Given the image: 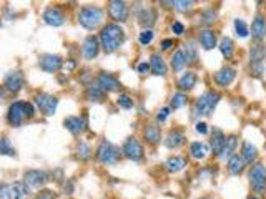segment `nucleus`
I'll list each match as a JSON object with an SVG mask.
<instances>
[{
    "instance_id": "6",
    "label": "nucleus",
    "mask_w": 266,
    "mask_h": 199,
    "mask_svg": "<svg viewBox=\"0 0 266 199\" xmlns=\"http://www.w3.org/2000/svg\"><path fill=\"white\" fill-rule=\"evenodd\" d=\"M97 158L98 161L105 164H115L120 159V150L115 145H112L110 141H101L97 150Z\"/></svg>"
},
{
    "instance_id": "30",
    "label": "nucleus",
    "mask_w": 266,
    "mask_h": 199,
    "mask_svg": "<svg viewBox=\"0 0 266 199\" xmlns=\"http://www.w3.org/2000/svg\"><path fill=\"white\" fill-rule=\"evenodd\" d=\"M258 156V150L254 148L251 143H243V150H241V158H243V161L245 163H253L254 159H256Z\"/></svg>"
},
{
    "instance_id": "14",
    "label": "nucleus",
    "mask_w": 266,
    "mask_h": 199,
    "mask_svg": "<svg viewBox=\"0 0 266 199\" xmlns=\"http://www.w3.org/2000/svg\"><path fill=\"white\" fill-rule=\"evenodd\" d=\"M24 83H25V80L20 72H10L9 75L5 77L4 87L7 88L10 93H19L22 87H24Z\"/></svg>"
},
{
    "instance_id": "13",
    "label": "nucleus",
    "mask_w": 266,
    "mask_h": 199,
    "mask_svg": "<svg viewBox=\"0 0 266 199\" xmlns=\"http://www.w3.org/2000/svg\"><path fill=\"white\" fill-rule=\"evenodd\" d=\"M38 65L43 72L47 73H55L59 72L62 68V58L59 55H52V53H47V55H42L40 56V61H38Z\"/></svg>"
},
{
    "instance_id": "38",
    "label": "nucleus",
    "mask_w": 266,
    "mask_h": 199,
    "mask_svg": "<svg viewBox=\"0 0 266 199\" xmlns=\"http://www.w3.org/2000/svg\"><path fill=\"white\" fill-rule=\"evenodd\" d=\"M235 30H236V35L241 37V38L248 37V33H250V32H248V27L245 24V20H241V19L235 20Z\"/></svg>"
},
{
    "instance_id": "39",
    "label": "nucleus",
    "mask_w": 266,
    "mask_h": 199,
    "mask_svg": "<svg viewBox=\"0 0 266 199\" xmlns=\"http://www.w3.org/2000/svg\"><path fill=\"white\" fill-rule=\"evenodd\" d=\"M186 101H188V98H186L185 93H177V95H173V98H172V108H173V110H177V108H182V106L186 105Z\"/></svg>"
},
{
    "instance_id": "48",
    "label": "nucleus",
    "mask_w": 266,
    "mask_h": 199,
    "mask_svg": "<svg viewBox=\"0 0 266 199\" xmlns=\"http://www.w3.org/2000/svg\"><path fill=\"white\" fill-rule=\"evenodd\" d=\"M148 70H150V65L146 63V61H143V63L138 65V72H140V73H146Z\"/></svg>"
},
{
    "instance_id": "12",
    "label": "nucleus",
    "mask_w": 266,
    "mask_h": 199,
    "mask_svg": "<svg viewBox=\"0 0 266 199\" xmlns=\"http://www.w3.org/2000/svg\"><path fill=\"white\" fill-rule=\"evenodd\" d=\"M109 14L115 22H127L128 19V7L122 0H112L109 4Z\"/></svg>"
},
{
    "instance_id": "20",
    "label": "nucleus",
    "mask_w": 266,
    "mask_h": 199,
    "mask_svg": "<svg viewBox=\"0 0 266 199\" xmlns=\"http://www.w3.org/2000/svg\"><path fill=\"white\" fill-rule=\"evenodd\" d=\"M251 35L254 40H258V42H261V40L266 37V20L264 17L261 15H256L251 24Z\"/></svg>"
},
{
    "instance_id": "8",
    "label": "nucleus",
    "mask_w": 266,
    "mask_h": 199,
    "mask_svg": "<svg viewBox=\"0 0 266 199\" xmlns=\"http://www.w3.org/2000/svg\"><path fill=\"white\" fill-rule=\"evenodd\" d=\"M266 56V48L263 45H256L251 48L250 60H251V75L259 77L263 73V60Z\"/></svg>"
},
{
    "instance_id": "49",
    "label": "nucleus",
    "mask_w": 266,
    "mask_h": 199,
    "mask_svg": "<svg viewBox=\"0 0 266 199\" xmlns=\"http://www.w3.org/2000/svg\"><path fill=\"white\" fill-rule=\"evenodd\" d=\"M2 93H4V88H2V87H0V96H2Z\"/></svg>"
},
{
    "instance_id": "15",
    "label": "nucleus",
    "mask_w": 266,
    "mask_h": 199,
    "mask_svg": "<svg viewBox=\"0 0 266 199\" xmlns=\"http://www.w3.org/2000/svg\"><path fill=\"white\" fill-rule=\"evenodd\" d=\"M42 19H43L45 24L50 25V27H60V25H64L65 15H64V12H62L60 9L50 7V9H47V10L43 12Z\"/></svg>"
},
{
    "instance_id": "51",
    "label": "nucleus",
    "mask_w": 266,
    "mask_h": 199,
    "mask_svg": "<svg viewBox=\"0 0 266 199\" xmlns=\"http://www.w3.org/2000/svg\"><path fill=\"white\" fill-rule=\"evenodd\" d=\"M248 199H258V197H253V196H251V197H248Z\"/></svg>"
},
{
    "instance_id": "31",
    "label": "nucleus",
    "mask_w": 266,
    "mask_h": 199,
    "mask_svg": "<svg viewBox=\"0 0 266 199\" xmlns=\"http://www.w3.org/2000/svg\"><path fill=\"white\" fill-rule=\"evenodd\" d=\"M208 151H210L208 150V146L205 143H201V141H196V143L190 146V153L195 159H203L208 155Z\"/></svg>"
},
{
    "instance_id": "32",
    "label": "nucleus",
    "mask_w": 266,
    "mask_h": 199,
    "mask_svg": "<svg viewBox=\"0 0 266 199\" xmlns=\"http://www.w3.org/2000/svg\"><path fill=\"white\" fill-rule=\"evenodd\" d=\"M186 56H185V52L183 50H178L177 53L173 55V58H172V67H173V70L175 72H182L183 68L186 67Z\"/></svg>"
},
{
    "instance_id": "10",
    "label": "nucleus",
    "mask_w": 266,
    "mask_h": 199,
    "mask_svg": "<svg viewBox=\"0 0 266 199\" xmlns=\"http://www.w3.org/2000/svg\"><path fill=\"white\" fill-rule=\"evenodd\" d=\"M123 155L132 161H140L143 158V146L140 145L138 140L135 138H128L123 145Z\"/></svg>"
},
{
    "instance_id": "4",
    "label": "nucleus",
    "mask_w": 266,
    "mask_h": 199,
    "mask_svg": "<svg viewBox=\"0 0 266 199\" xmlns=\"http://www.w3.org/2000/svg\"><path fill=\"white\" fill-rule=\"evenodd\" d=\"M220 101V95L217 92H206L203 93L200 98L196 100V105H195V113L198 116H208L211 115L213 110L217 108Z\"/></svg>"
},
{
    "instance_id": "35",
    "label": "nucleus",
    "mask_w": 266,
    "mask_h": 199,
    "mask_svg": "<svg viewBox=\"0 0 266 199\" xmlns=\"http://www.w3.org/2000/svg\"><path fill=\"white\" fill-rule=\"evenodd\" d=\"M87 96L90 101H100V100H103L105 92L98 87V85H95V87L92 85V87H88V90H87Z\"/></svg>"
},
{
    "instance_id": "17",
    "label": "nucleus",
    "mask_w": 266,
    "mask_h": 199,
    "mask_svg": "<svg viewBox=\"0 0 266 199\" xmlns=\"http://www.w3.org/2000/svg\"><path fill=\"white\" fill-rule=\"evenodd\" d=\"M98 50H100V43H98V38L90 35L85 38L83 42V47H82V53L87 60H93L95 56L98 55Z\"/></svg>"
},
{
    "instance_id": "28",
    "label": "nucleus",
    "mask_w": 266,
    "mask_h": 199,
    "mask_svg": "<svg viewBox=\"0 0 266 199\" xmlns=\"http://www.w3.org/2000/svg\"><path fill=\"white\" fill-rule=\"evenodd\" d=\"M236 145H238V140H236V136H228V138L225 140L223 150H222V153H220V156H222L223 159L231 158V156H233V153H235Z\"/></svg>"
},
{
    "instance_id": "22",
    "label": "nucleus",
    "mask_w": 266,
    "mask_h": 199,
    "mask_svg": "<svg viewBox=\"0 0 266 199\" xmlns=\"http://www.w3.org/2000/svg\"><path fill=\"white\" fill-rule=\"evenodd\" d=\"M225 140H226V136H225V133L222 131V129L213 128V133H211V150H213L215 155L220 156V153H222V150H223Z\"/></svg>"
},
{
    "instance_id": "5",
    "label": "nucleus",
    "mask_w": 266,
    "mask_h": 199,
    "mask_svg": "<svg viewBox=\"0 0 266 199\" xmlns=\"http://www.w3.org/2000/svg\"><path fill=\"white\" fill-rule=\"evenodd\" d=\"M28 186L25 183H4L0 184V199H25Z\"/></svg>"
},
{
    "instance_id": "46",
    "label": "nucleus",
    "mask_w": 266,
    "mask_h": 199,
    "mask_svg": "<svg viewBox=\"0 0 266 199\" xmlns=\"http://www.w3.org/2000/svg\"><path fill=\"white\" fill-rule=\"evenodd\" d=\"M195 129L200 135H206L208 133V128H206V123H196L195 124Z\"/></svg>"
},
{
    "instance_id": "11",
    "label": "nucleus",
    "mask_w": 266,
    "mask_h": 199,
    "mask_svg": "<svg viewBox=\"0 0 266 199\" xmlns=\"http://www.w3.org/2000/svg\"><path fill=\"white\" fill-rule=\"evenodd\" d=\"M50 174L47 171H40V169H30L24 174V183L32 187H40L48 181Z\"/></svg>"
},
{
    "instance_id": "50",
    "label": "nucleus",
    "mask_w": 266,
    "mask_h": 199,
    "mask_svg": "<svg viewBox=\"0 0 266 199\" xmlns=\"http://www.w3.org/2000/svg\"><path fill=\"white\" fill-rule=\"evenodd\" d=\"M200 199H211V197H200Z\"/></svg>"
},
{
    "instance_id": "43",
    "label": "nucleus",
    "mask_w": 266,
    "mask_h": 199,
    "mask_svg": "<svg viewBox=\"0 0 266 199\" xmlns=\"http://www.w3.org/2000/svg\"><path fill=\"white\" fill-rule=\"evenodd\" d=\"M138 40H140L141 45H148V43H151V40H153V32H151V30H143V32L140 33Z\"/></svg>"
},
{
    "instance_id": "19",
    "label": "nucleus",
    "mask_w": 266,
    "mask_h": 199,
    "mask_svg": "<svg viewBox=\"0 0 266 199\" xmlns=\"http://www.w3.org/2000/svg\"><path fill=\"white\" fill-rule=\"evenodd\" d=\"M236 77V70L235 68H231V67H225L222 68L217 75H215V82H217L220 87H228V85L233 82Z\"/></svg>"
},
{
    "instance_id": "44",
    "label": "nucleus",
    "mask_w": 266,
    "mask_h": 199,
    "mask_svg": "<svg viewBox=\"0 0 266 199\" xmlns=\"http://www.w3.org/2000/svg\"><path fill=\"white\" fill-rule=\"evenodd\" d=\"M168 115H170V108H162V110L158 111L156 119L158 121H165V119L168 118Z\"/></svg>"
},
{
    "instance_id": "40",
    "label": "nucleus",
    "mask_w": 266,
    "mask_h": 199,
    "mask_svg": "<svg viewBox=\"0 0 266 199\" xmlns=\"http://www.w3.org/2000/svg\"><path fill=\"white\" fill-rule=\"evenodd\" d=\"M215 19H217V12H215L213 9H206L201 15V24L203 25H211L215 22Z\"/></svg>"
},
{
    "instance_id": "26",
    "label": "nucleus",
    "mask_w": 266,
    "mask_h": 199,
    "mask_svg": "<svg viewBox=\"0 0 266 199\" xmlns=\"http://www.w3.org/2000/svg\"><path fill=\"white\" fill-rule=\"evenodd\" d=\"M165 166H167L168 173H178L186 166V159L182 158V156H173L165 163Z\"/></svg>"
},
{
    "instance_id": "27",
    "label": "nucleus",
    "mask_w": 266,
    "mask_h": 199,
    "mask_svg": "<svg viewBox=\"0 0 266 199\" xmlns=\"http://www.w3.org/2000/svg\"><path fill=\"white\" fill-rule=\"evenodd\" d=\"M245 169V161L240 155H233L228 159V171L231 174H241Z\"/></svg>"
},
{
    "instance_id": "25",
    "label": "nucleus",
    "mask_w": 266,
    "mask_h": 199,
    "mask_svg": "<svg viewBox=\"0 0 266 199\" xmlns=\"http://www.w3.org/2000/svg\"><path fill=\"white\" fill-rule=\"evenodd\" d=\"M183 141H185V135L182 131H172L168 136H167V140H165V145L167 148H170V150H177L178 146H182L183 145Z\"/></svg>"
},
{
    "instance_id": "23",
    "label": "nucleus",
    "mask_w": 266,
    "mask_h": 199,
    "mask_svg": "<svg viewBox=\"0 0 266 199\" xmlns=\"http://www.w3.org/2000/svg\"><path fill=\"white\" fill-rule=\"evenodd\" d=\"M196 82H198V78H196L195 73L193 72H186L178 80V88L180 90H186V92H188V90L195 88Z\"/></svg>"
},
{
    "instance_id": "29",
    "label": "nucleus",
    "mask_w": 266,
    "mask_h": 199,
    "mask_svg": "<svg viewBox=\"0 0 266 199\" xmlns=\"http://www.w3.org/2000/svg\"><path fill=\"white\" fill-rule=\"evenodd\" d=\"M138 19H140V24H141V25H145V27H151V25L155 24V20H156V14H155V10H153V9L145 7V9L140 12Z\"/></svg>"
},
{
    "instance_id": "2",
    "label": "nucleus",
    "mask_w": 266,
    "mask_h": 199,
    "mask_svg": "<svg viewBox=\"0 0 266 199\" xmlns=\"http://www.w3.org/2000/svg\"><path fill=\"white\" fill-rule=\"evenodd\" d=\"M35 110L30 103H25V101H15V103L10 105L9 113H7V119L12 126H20L25 119L32 118Z\"/></svg>"
},
{
    "instance_id": "7",
    "label": "nucleus",
    "mask_w": 266,
    "mask_h": 199,
    "mask_svg": "<svg viewBox=\"0 0 266 199\" xmlns=\"http://www.w3.org/2000/svg\"><path fill=\"white\" fill-rule=\"evenodd\" d=\"M250 184L258 194H264L266 192V168L261 163L254 164L250 171Z\"/></svg>"
},
{
    "instance_id": "47",
    "label": "nucleus",
    "mask_w": 266,
    "mask_h": 199,
    "mask_svg": "<svg viewBox=\"0 0 266 199\" xmlns=\"http://www.w3.org/2000/svg\"><path fill=\"white\" fill-rule=\"evenodd\" d=\"M173 47V40H163V42H162V48L163 50H168V48H172Z\"/></svg>"
},
{
    "instance_id": "34",
    "label": "nucleus",
    "mask_w": 266,
    "mask_h": 199,
    "mask_svg": "<svg viewBox=\"0 0 266 199\" xmlns=\"http://www.w3.org/2000/svg\"><path fill=\"white\" fill-rule=\"evenodd\" d=\"M220 50H222V55L225 56V58H231V56H233V52H235L231 38L225 37L222 42H220Z\"/></svg>"
},
{
    "instance_id": "9",
    "label": "nucleus",
    "mask_w": 266,
    "mask_h": 199,
    "mask_svg": "<svg viewBox=\"0 0 266 199\" xmlns=\"http://www.w3.org/2000/svg\"><path fill=\"white\" fill-rule=\"evenodd\" d=\"M35 103H37L38 108H40V111L43 113V115L52 116L55 113V110H57V105H59V98L54 96V95L42 93V95H37Z\"/></svg>"
},
{
    "instance_id": "42",
    "label": "nucleus",
    "mask_w": 266,
    "mask_h": 199,
    "mask_svg": "<svg viewBox=\"0 0 266 199\" xmlns=\"http://www.w3.org/2000/svg\"><path fill=\"white\" fill-rule=\"evenodd\" d=\"M118 105L125 108V110H130V108H133V100L128 95H120L118 96Z\"/></svg>"
},
{
    "instance_id": "24",
    "label": "nucleus",
    "mask_w": 266,
    "mask_h": 199,
    "mask_svg": "<svg viewBox=\"0 0 266 199\" xmlns=\"http://www.w3.org/2000/svg\"><path fill=\"white\" fill-rule=\"evenodd\" d=\"M200 43L205 50H211L217 47V35L211 30H203L200 32Z\"/></svg>"
},
{
    "instance_id": "21",
    "label": "nucleus",
    "mask_w": 266,
    "mask_h": 199,
    "mask_svg": "<svg viewBox=\"0 0 266 199\" xmlns=\"http://www.w3.org/2000/svg\"><path fill=\"white\" fill-rule=\"evenodd\" d=\"M150 70L153 72V75H156V77H165L167 75V65H165V61H163V58L158 53L151 55Z\"/></svg>"
},
{
    "instance_id": "33",
    "label": "nucleus",
    "mask_w": 266,
    "mask_h": 199,
    "mask_svg": "<svg viewBox=\"0 0 266 199\" xmlns=\"http://www.w3.org/2000/svg\"><path fill=\"white\" fill-rule=\"evenodd\" d=\"M145 138L150 141L151 145L158 143V141L162 140V133H160V128L155 126V124H150V126H146L145 129Z\"/></svg>"
},
{
    "instance_id": "18",
    "label": "nucleus",
    "mask_w": 266,
    "mask_h": 199,
    "mask_svg": "<svg viewBox=\"0 0 266 199\" xmlns=\"http://www.w3.org/2000/svg\"><path fill=\"white\" fill-rule=\"evenodd\" d=\"M64 124L72 135H80L82 131H85V128H87V119L83 116H69V118H65Z\"/></svg>"
},
{
    "instance_id": "16",
    "label": "nucleus",
    "mask_w": 266,
    "mask_h": 199,
    "mask_svg": "<svg viewBox=\"0 0 266 199\" xmlns=\"http://www.w3.org/2000/svg\"><path fill=\"white\" fill-rule=\"evenodd\" d=\"M97 85L103 90V92H118L120 87H122L120 82H118L115 77H112L110 73H105V72H101L98 75Z\"/></svg>"
},
{
    "instance_id": "41",
    "label": "nucleus",
    "mask_w": 266,
    "mask_h": 199,
    "mask_svg": "<svg viewBox=\"0 0 266 199\" xmlns=\"http://www.w3.org/2000/svg\"><path fill=\"white\" fill-rule=\"evenodd\" d=\"M172 5H175V9L180 10V12H186V10L193 7L195 2H191V0H188V2H185V0H175V2H172Z\"/></svg>"
},
{
    "instance_id": "37",
    "label": "nucleus",
    "mask_w": 266,
    "mask_h": 199,
    "mask_svg": "<svg viewBox=\"0 0 266 199\" xmlns=\"http://www.w3.org/2000/svg\"><path fill=\"white\" fill-rule=\"evenodd\" d=\"M77 153H78V158L80 159H88L92 156V150H90V146L85 143V141H80L77 146Z\"/></svg>"
},
{
    "instance_id": "1",
    "label": "nucleus",
    "mask_w": 266,
    "mask_h": 199,
    "mask_svg": "<svg viewBox=\"0 0 266 199\" xmlns=\"http://www.w3.org/2000/svg\"><path fill=\"white\" fill-rule=\"evenodd\" d=\"M125 42V32L118 24H109L101 28L100 33V47L107 53H113L120 48V45Z\"/></svg>"
},
{
    "instance_id": "3",
    "label": "nucleus",
    "mask_w": 266,
    "mask_h": 199,
    "mask_svg": "<svg viewBox=\"0 0 266 199\" xmlns=\"http://www.w3.org/2000/svg\"><path fill=\"white\" fill-rule=\"evenodd\" d=\"M101 20H103V10L98 7H92V5L83 7L80 14H78V24L83 28H87V30L97 28L101 24Z\"/></svg>"
},
{
    "instance_id": "45",
    "label": "nucleus",
    "mask_w": 266,
    "mask_h": 199,
    "mask_svg": "<svg viewBox=\"0 0 266 199\" xmlns=\"http://www.w3.org/2000/svg\"><path fill=\"white\" fill-rule=\"evenodd\" d=\"M172 30H173V33H177V35H182V33L185 32V27H183V24H180V22H175V24L172 25Z\"/></svg>"
},
{
    "instance_id": "36",
    "label": "nucleus",
    "mask_w": 266,
    "mask_h": 199,
    "mask_svg": "<svg viewBox=\"0 0 266 199\" xmlns=\"http://www.w3.org/2000/svg\"><path fill=\"white\" fill-rule=\"evenodd\" d=\"M0 155L15 156V148L10 145V141L7 138H0Z\"/></svg>"
}]
</instances>
